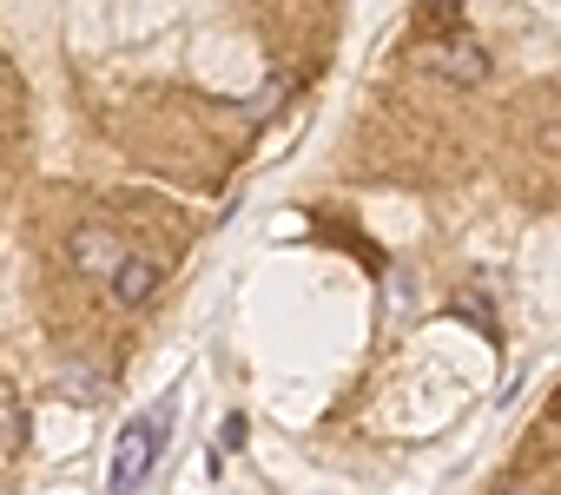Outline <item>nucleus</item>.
I'll list each match as a JSON object with an SVG mask.
<instances>
[{"mask_svg": "<svg viewBox=\"0 0 561 495\" xmlns=\"http://www.w3.org/2000/svg\"><path fill=\"white\" fill-rule=\"evenodd\" d=\"M159 449H165V410L133 416V423L119 429V442H113L106 495H139V488H146V475H152V462H159Z\"/></svg>", "mask_w": 561, "mask_h": 495, "instance_id": "obj_1", "label": "nucleus"}, {"mask_svg": "<svg viewBox=\"0 0 561 495\" xmlns=\"http://www.w3.org/2000/svg\"><path fill=\"white\" fill-rule=\"evenodd\" d=\"M416 67L436 73V80H449V87H482V80H489V54H482L469 34H436V41H423V47H416Z\"/></svg>", "mask_w": 561, "mask_h": 495, "instance_id": "obj_2", "label": "nucleus"}, {"mask_svg": "<svg viewBox=\"0 0 561 495\" xmlns=\"http://www.w3.org/2000/svg\"><path fill=\"white\" fill-rule=\"evenodd\" d=\"M67 258H73L87 278H113V272L126 265V244H119L106 225H73V238H67Z\"/></svg>", "mask_w": 561, "mask_h": 495, "instance_id": "obj_3", "label": "nucleus"}, {"mask_svg": "<svg viewBox=\"0 0 561 495\" xmlns=\"http://www.w3.org/2000/svg\"><path fill=\"white\" fill-rule=\"evenodd\" d=\"M159 278H165V265H159V258H146V252H126V265L113 272V298H119L126 311H139V304L159 291Z\"/></svg>", "mask_w": 561, "mask_h": 495, "instance_id": "obj_4", "label": "nucleus"}, {"mask_svg": "<svg viewBox=\"0 0 561 495\" xmlns=\"http://www.w3.org/2000/svg\"><path fill=\"white\" fill-rule=\"evenodd\" d=\"M21 436H27V429H21V410H14V403H0V462L21 449Z\"/></svg>", "mask_w": 561, "mask_h": 495, "instance_id": "obj_5", "label": "nucleus"}, {"mask_svg": "<svg viewBox=\"0 0 561 495\" xmlns=\"http://www.w3.org/2000/svg\"><path fill=\"white\" fill-rule=\"evenodd\" d=\"M218 442H225V449H238V442H244V416H225V436H218Z\"/></svg>", "mask_w": 561, "mask_h": 495, "instance_id": "obj_6", "label": "nucleus"}, {"mask_svg": "<svg viewBox=\"0 0 561 495\" xmlns=\"http://www.w3.org/2000/svg\"><path fill=\"white\" fill-rule=\"evenodd\" d=\"M554 423H561V396H554Z\"/></svg>", "mask_w": 561, "mask_h": 495, "instance_id": "obj_7", "label": "nucleus"}]
</instances>
